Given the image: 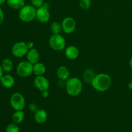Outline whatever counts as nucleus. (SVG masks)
<instances>
[{"mask_svg": "<svg viewBox=\"0 0 132 132\" xmlns=\"http://www.w3.org/2000/svg\"><path fill=\"white\" fill-rule=\"evenodd\" d=\"M5 132H20V129L18 124L15 123H12L6 126Z\"/></svg>", "mask_w": 132, "mask_h": 132, "instance_id": "4be33fe9", "label": "nucleus"}, {"mask_svg": "<svg viewBox=\"0 0 132 132\" xmlns=\"http://www.w3.org/2000/svg\"><path fill=\"white\" fill-rule=\"evenodd\" d=\"M46 72V66L41 62L33 65V73L36 76H43Z\"/></svg>", "mask_w": 132, "mask_h": 132, "instance_id": "dca6fc26", "label": "nucleus"}, {"mask_svg": "<svg viewBox=\"0 0 132 132\" xmlns=\"http://www.w3.org/2000/svg\"><path fill=\"white\" fill-rule=\"evenodd\" d=\"M27 43L24 41H18L14 44L12 47V53L16 58H23L27 55L28 51Z\"/></svg>", "mask_w": 132, "mask_h": 132, "instance_id": "0eeeda50", "label": "nucleus"}, {"mask_svg": "<svg viewBox=\"0 0 132 132\" xmlns=\"http://www.w3.org/2000/svg\"><path fill=\"white\" fill-rule=\"evenodd\" d=\"M128 88L130 89H132V82L131 81L130 83L128 84Z\"/></svg>", "mask_w": 132, "mask_h": 132, "instance_id": "c85d7f7f", "label": "nucleus"}, {"mask_svg": "<svg viewBox=\"0 0 132 132\" xmlns=\"http://www.w3.org/2000/svg\"><path fill=\"white\" fill-rule=\"evenodd\" d=\"M3 70L2 69V67H1V64H0V80H1V78H2V76H3Z\"/></svg>", "mask_w": 132, "mask_h": 132, "instance_id": "cd10ccee", "label": "nucleus"}, {"mask_svg": "<svg viewBox=\"0 0 132 132\" xmlns=\"http://www.w3.org/2000/svg\"><path fill=\"white\" fill-rule=\"evenodd\" d=\"M5 2H6V0H0V5H3Z\"/></svg>", "mask_w": 132, "mask_h": 132, "instance_id": "c756f323", "label": "nucleus"}, {"mask_svg": "<svg viewBox=\"0 0 132 132\" xmlns=\"http://www.w3.org/2000/svg\"><path fill=\"white\" fill-rule=\"evenodd\" d=\"M16 72L21 78H26L33 73V64L28 61H22L18 63Z\"/></svg>", "mask_w": 132, "mask_h": 132, "instance_id": "20e7f679", "label": "nucleus"}, {"mask_svg": "<svg viewBox=\"0 0 132 132\" xmlns=\"http://www.w3.org/2000/svg\"><path fill=\"white\" fill-rule=\"evenodd\" d=\"M48 115L43 109H39L34 113V120L37 124H43L46 121Z\"/></svg>", "mask_w": 132, "mask_h": 132, "instance_id": "ddd939ff", "label": "nucleus"}, {"mask_svg": "<svg viewBox=\"0 0 132 132\" xmlns=\"http://www.w3.org/2000/svg\"><path fill=\"white\" fill-rule=\"evenodd\" d=\"M61 25L62 30L64 33L71 34L76 30V22L72 17H67L62 21Z\"/></svg>", "mask_w": 132, "mask_h": 132, "instance_id": "1a4fd4ad", "label": "nucleus"}, {"mask_svg": "<svg viewBox=\"0 0 132 132\" xmlns=\"http://www.w3.org/2000/svg\"><path fill=\"white\" fill-rule=\"evenodd\" d=\"M36 18L39 21L46 23L50 21V13L47 3H45L41 7L36 9Z\"/></svg>", "mask_w": 132, "mask_h": 132, "instance_id": "6e6552de", "label": "nucleus"}, {"mask_svg": "<svg viewBox=\"0 0 132 132\" xmlns=\"http://www.w3.org/2000/svg\"><path fill=\"white\" fill-rule=\"evenodd\" d=\"M4 19H5V14H4L3 10L0 8V25L3 23Z\"/></svg>", "mask_w": 132, "mask_h": 132, "instance_id": "393cba45", "label": "nucleus"}, {"mask_svg": "<svg viewBox=\"0 0 132 132\" xmlns=\"http://www.w3.org/2000/svg\"><path fill=\"white\" fill-rule=\"evenodd\" d=\"M42 95L44 98H46L49 95V93L48 91H42Z\"/></svg>", "mask_w": 132, "mask_h": 132, "instance_id": "bb28decb", "label": "nucleus"}, {"mask_svg": "<svg viewBox=\"0 0 132 132\" xmlns=\"http://www.w3.org/2000/svg\"><path fill=\"white\" fill-rule=\"evenodd\" d=\"M36 18V9L32 5H25L19 10V18L23 22H30Z\"/></svg>", "mask_w": 132, "mask_h": 132, "instance_id": "7ed1b4c3", "label": "nucleus"}, {"mask_svg": "<svg viewBox=\"0 0 132 132\" xmlns=\"http://www.w3.org/2000/svg\"><path fill=\"white\" fill-rule=\"evenodd\" d=\"M10 104L15 111H21L25 107V99L20 93H14L10 97Z\"/></svg>", "mask_w": 132, "mask_h": 132, "instance_id": "423d86ee", "label": "nucleus"}, {"mask_svg": "<svg viewBox=\"0 0 132 132\" xmlns=\"http://www.w3.org/2000/svg\"><path fill=\"white\" fill-rule=\"evenodd\" d=\"M95 90L99 92H104L108 90L112 85V78L106 73H99L95 75L91 83Z\"/></svg>", "mask_w": 132, "mask_h": 132, "instance_id": "f257e3e1", "label": "nucleus"}, {"mask_svg": "<svg viewBox=\"0 0 132 132\" xmlns=\"http://www.w3.org/2000/svg\"><path fill=\"white\" fill-rule=\"evenodd\" d=\"M58 78L62 81H67L70 78V72L67 67L64 65L59 66L56 71Z\"/></svg>", "mask_w": 132, "mask_h": 132, "instance_id": "4468645a", "label": "nucleus"}, {"mask_svg": "<svg viewBox=\"0 0 132 132\" xmlns=\"http://www.w3.org/2000/svg\"><path fill=\"white\" fill-rule=\"evenodd\" d=\"M49 45L54 50L60 51L66 47V40L61 34H53L49 39Z\"/></svg>", "mask_w": 132, "mask_h": 132, "instance_id": "39448f33", "label": "nucleus"}, {"mask_svg": "<svg viewBox=\"0 0 132 132\" xmlns=\"http://www.w3.org/2000/svg\"><path fill=\"white\" fill-rule=\"evenodd\" d=\"M95 74L94 71L92 69H87L85 71L83 74V78L86 82L92 83V80L95 76Z\"/></svg>", "mask_w": 132, "mask_h": 132, "instance_id": "aec40b11", "label": "nucleus"}, {"mask_svg": "<svg viewBox=\"0 0 132 132\" xmlns=\"http://www.w3.org/2000/svg\"><path fill=\"white\" fill-rule=\"evenodd\" d=\"M6 3L11 9L15 10H20L25 5L24 0H6Z\"/></svg>", "mask_w": 132, "mask_h": 132, "instance_id": "f3484780", "label": "nucleus"}, {"mask_svg": "<svg viewBox=\"0 0 132 132\" xmlns=\"http://www.w3.org/2000/svg\"><path fill=\"white\" fill-rule=\"evenodd\" d=\"M129 63H130V67H131V68L132 69V58H131V59H130V62H129Z\"/></svg>", "mask_w": 132, "mask_h": 132, "instance_id": "7c9ffc66", "label": "nucleus"}, {"mask_svg": "<svg viewBox=\"0 0 132 132\" xmlns=\"http://www.w3.org/2000/svg\"><path fill=\"white\" fill-rule=\"evenodd\" d=\"M27 46H28V49H33L34 48V43L33 42H32V41H29V42H28V43H27Z\"/></svg>", "mask_w": 132, "mask_h": 132, "instance_id": "a878e982", "label": "nucleus"}, {"mask_svg": "<svg viewBox=\"0 0 132 132\" xmlns=\"http://www.w3.org/2000/svg\"><path fill=\"white\" fill-rule=\"evenodd\" d=\"M1 84L6 89H10L12 87L13 85L15 84V80L12 75L9 74L3 75L0 80Z\"/></svg>", "mask_w": 132, "mask_h": 132, "instance_id": "2eb2a0df", "label": "nucleus"}, {"mask_svg": "<svg viewBox=\"0 0 132 132\" xmlns=\"http://www.w3.org/2000/svg\"><path fill=\"white\" fill-rule=\"evenodd\" d=\"M31 3L33 6H34L36 9L41 7L45 4L44 0H31Z\"/></svg>", "mask_w": 132, "mask_h": 132, "instance_id": "b1692460", "label": "nucleus"}, {"mask_svg": "<svg viewBox=\"0 0 132 132\" xmlns=\"http://www.w3.org/2000/svg\"><path fill=\"white\" fill-rule=\"evenodd\" d=\"M27 61L31 63L32 64H36V63L39 62L40 60V53L37 49L33 48L32 49L28 50L27 54Z\"/></svg>", "mask_w": 132, "mask_h": 132, "instance_id": "9b49d317", "label": "nucleus"}, {"mask_svg": "<svg viewBox=\"0 0 132 132\" xmlns=\"http://www.w3.org/2000/svg\"><path fill=\"white\" fill-rule=\"evenodd\" d=\"M131 82H132V78H131Z\"/></svg>", "mask_w": 132, "mask_h": 132, "instance_id": "2f4dec72", "label": "nucleus"}, {"mask_svg": "<svg viewBox=\"0 0 132 132\" xmlns=\"http://www.w3.org/2000/svg\"><path fill=\"white\" fill-rule=\"evenodd\" d=\"M34 86L41 92L48 91L50 87V82L43 75L36 76L34 80Z\"/></svg>", "mask_w": 132, "mask_h": 132, "instance_id": "9d476101", "label": "nucleus"}, {"mask_svg": "<svg viewBox=\"0 0 132 132\" xmlns=\"http://www.w3.org/2000/svg\"><path fill=\"white\" fill-rule=\"evenodd\" d=\"M79 5L82 9L87 10L90 8L92 5L91 0H79Z\"/></svg>", "mask_w": 132, "mask_h": 132, "instance_id": "5701e85b", "label": "nucleus"}, {"mask_svg": "<svg viewBox=\"0 0 132 132\" xmlns=\"http://www.w3.org/2000/svg\"><path fill=\"white\" fill-rule=\"evenodd\" d=\"M65 88L67 93L72 97H76L82 91V83L80 79L76 77L70 78L65 82Z\"/></svg>", "mask_w": 132, "mask_h": 132, "instance_id": "f03ea898", "label": "nucleus"}, {"mask_svg": "<svg viewBox=\"0 0 132 132\" xmlns=\"http://www.w3.org/2000/svg\"><path fill=\"white\" fill-rule=\"evenodd\" d=\"M1 65L4 72L9 73L13 69V62L9 58H5L1 62Z\"/></svg>", "mask_w": 132, "mask_h": 132, "instance_id": "a211bd4d", "label": "nucleus"}, {"mask_svg": "<svg viewBox=\"0 0 132 132\" xmlns=\"http://www.w3.org/2000/svg\"><path fill=\"white\" fill-rule=\"evenodd\" d=\"M50 30L53 34H60V32L63 31L61 23L57 21H54L50 26Z\"/></svg>", "mask_w": 132, "mask_h": 132, "instance_id": "412c9836", "label": "nucleus"}, {"mask_svg": "<svg viewBox=\"0 0 132 132\" xmlns=\"http://www.w3.org/2000/svg\"><path fill=\"white\" fill-rule=\"evenodd\" d=\"M66 57L69 60H76L79 54V50L77 47L74 45H70L65 49L64 51Z\"/></svg>", "mask_w": 132, "mask_h": 132, "instance_id": "f8f14e48", "label": "nucleus"}, {"mask_svg": "<svg viewBox=\"0 0 132 132\" xmlns=\"http://www.w3.org/2000/svg\"><path fill=\"white\" fill-rule=\"evenodd\" d=\"M12 118V120L14 123H15L17 124H21L24 119V113L23 112V110L15 111L13 113Z\"/></svg>", "mask_w": 132, "mask_h": 132, "instance_id": "6ab92c4d", "label": "nucleus"}]
</instances>
